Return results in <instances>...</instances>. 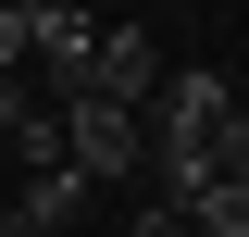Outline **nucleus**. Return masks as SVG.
Returning a JSON list of instances; mask_svg holds the SVG:
<instances>
[{
	"label": "nucleus",
	"mask_w": 249,
	"mask_h": 237,
	"mask_svg": "<svg viewBox=\"0 0 249 237\" xmlns=\"http://www.w3.org/2000/svg\"><path fill=\"white\" fill-rule=\"evenodd\" d=\"M25 113H37V100H25V88H13V75H0V138H13V125H25Z\"/></svg>",
	"instance_id": "9d476101"
},
{
	"label": "nucleus",
	"mask_w": 249,
	"mask_h": 237,
	"mask_svg": "<svg viewBox=\"0 0 249 237\" xmlns=\"http://www.w3.org/2000/svg\"><path fill=\"white\" fill-rule=\"evenodd\" d=\"M124 237H199V225H187L175 200H150V212H137V225H124Z\"/></svg>",
	"instance_id": "6e6552de"
},
{
	"label": "nucleus",
	"mask_w": 249,
	"mask_h": 237,
	"mask_svg": "<svg viewBox=\"0 0 249 237\" xmlns=\"http://www.w3.org/2000/svg\"><path fill=\"white\" fill-rule=\"evenodd\" d=\"M0 237H13V212H0Z\"/></svg>",
	"instance_id": "f8f14e48"
},
{
	"label": "nucleus",
	"mask_w": 249,
	"mask_h": 237,
	"mask_svg": "<svg viewBox=\"0 0 249 237\" xmlns=\"http://www.w3.org/2000/svg\"><path fill=\"white\" fill-rule=\"evenodd\" d=\"M75 200H88V175H75V162H50V175H25V225H75Z\"/></svg>",
	"instance_id": "39448f33"
},
{
	"label": "nucleus",
	"mask_w": 249,
	"mask_h": 237,
	"mask_svg": "<svg viewBox=\"0 0 249 237\" xmlns=\"http://www.w3.org/2000/svg\"><path fill=\"white\" fill-rule=\"evenodd\" d=\"M25 13H37V0H25ZM25 13H0V62H25V50H37V38H25Z\"/></svg>",
	"instance_id": "1a4fd4ad"
},
{
	"label": "nucleus",
	"mask_w": 249,
	"mask_h": 237,
	"mask_svg": "<svg viewBox=\"0 0 249 237\" xmlns=\"http://www.w3.org/2000/svg\"><path fill=\"white\" fill-rule=\"evenodd\" d=\"M25 38H37V62H50L62 88H75V75H88V50H100V25H75V0H37Z\"/></svg>",
	"instance_id": "20e7f679"
},
{
	"label": "nucleus",
	"mask_w": 249,
	"mask_h": 237,
	"mask_svg": "<svg viewBox=\"0 0 249 237\" xmlns=\"http://www.w3.org/2000/svg\"><path fill=\"white\" fill-rule=\"evenodd\" d=\"M224 125H237V88H224L212 62H175V88H162V138H187V150H212Z\"/></svg>",
	"instance_id": "7ed1b4c3"
},
{
	"label": "nucleus",
	"mask_w": 249,
	"mask_h": 237,
	"mask_svg": "<svg viewBox=\"0 0 249 237\" xmlns=\"http://www.w3.org/2000/svg\"><path fill=\"white\" fill-rule=\"evenodd\" d=\"M212 175H237V187H249V113H237V125L212 138Z\"/></svg>",
	"instance_id": "0eeeda50"
},
{
	"label": "nucleus",
	"mask_w": 249,
	"mask_h": 237,
	"mask_svg": "<svg viewBox=\"0 0 249 237\" xmlns=\"http://www.w3.org/2000/svg\"><path fill=\"white\" fill-rule=\"evenodd\" d=\"M13 237H75V225H25V212H13Z\"/></svg>",
	"instance_id": "9b49d317"
},
{
	"label": "nucleus",
	"mask_w": 249,
	"mask_h": 237,
	"mask_svg": "<svg viewBox=\"0 0 249 237\" xmlns=\"http://www.w3.org/2000/svg\"><path fill=\"white\" fill-rule=\"evenodd\" d=\"M187 225H199V237H249V187H237V175H212L199 200H187Z\"/></svg>",
	"instance_id": "423d86ee"
},
{
	"label": "nucleus",
	"mask_w": 249,
	"mask_h": 237,
	"mask_svg": "<svg viewBox=\"0 0 249 237\" xmlns=\"http://www.w3.org/2000/svg\"><path fill=\"white\" fill-rule=\"evenodd\" d=\"M150 88H162V50H150L137 25H100V50H88V75H75L62 100H124V113H137Z\"/></svg>",
	"instance_id": "f03ea898"
},
{
	"label": "nucleus",
	"mask_w": 249,
	"mask_h": 237,
	"mask_svg": "<svg viewBox=\"0 0 249 237\" xmlns=\"http://www.w3.org/2000/svg\"><path fill=\"white\" fill-rule=\"evenodd\" d=\"M62 138H75V175H124V162H137V150H150V125L124 113V100H62Z\"/></svg>",
	"instance_id": "f257e3e1"
}]
</instances>
